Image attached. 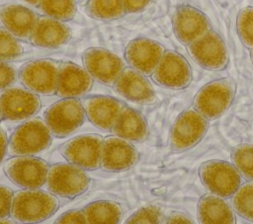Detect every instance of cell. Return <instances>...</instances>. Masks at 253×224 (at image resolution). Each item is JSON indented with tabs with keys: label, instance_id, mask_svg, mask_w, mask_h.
<instances>
[{
	"label": "cell",
	"instance_id": "6da1fadb",
	"mask_svg": "<svg viewBox=\"0 0 253 224\" xmlns=\"http://www.w3.org/2000/svg\"><path fill=\"white\" fill-rule=\"evenodd\" d=\"M55 194L41 188H22L13 194L10 217L22 223H40L51 217L58 209Z\"/></svg>",
	"mask_w": 253,
	"mask_h": 224
},
{
	"label": "cell",
	"instance_id": "7a4b0ae2",
	"mask_svg": "<svg viewBox=\"0 0 253 224\" xmlns=\"http://www.w3.org/2000/svg\"><path fill=\"white\" fill-rule=\"evenodd\" d=\"M51 132L44 119L30 117L12 133L7 153L10 156H35L49 147Z\"/></svg>",
	"mask_w": 253,
	"mask_h": 224
},
{
	"label": "cell",
	"instance_id": "3957f363",
	"mask_svg": "<svg viewBox=\"0 0 253 224\" xmlns=\"http://www.w3.org/2000/svg\"><path fill=\"white\" fill-rule=\"evenodd\" d=\"M43 118L51 134L63 138L83 124L86 113L82 101L77 98H61L46 109Z\"/></svg>",
	"mask_w": 253,
	"mask_h": 224
},
{
	"label": "cell",
	"instance_id": "277c9868",
	"mask_svg": "<svg viewBox=\"0 0 253 224\" xmlns=\"http://www.w3.org/2000/svg\"><path fill=\"white\" fill-rule=\"evenodd\" d=\"M45 185L56 196L74 198L88 189L90 178L85 170L73 164L57 163L49 166Z\"/></svg>",
	"mask_w": 253,
	"mask_h": 224
},
{
	"label": "cell",
	"instance_id": "5b68a950",
	"mask_svg": "<svg viewBox=\"0 0 253 224\" xmlns=\"http://www.w3.org/2000/svg\"><path fill=\"white\" fill-rule=\"evenodd\" d=\"M49 165L36 156H12L3 164L8 179L22 188H41L47 179Z\"/></svg>",
	"mask_w": 253,
	"mask_h": 224
},
{
	"label": "cell",
	"instance_id": "8992f818",
	"mask_svg": "<svg viewBox=\"0 0 253 224\" xmlns=\"http://www.w3.org/2000/svg\"><path fill=\"white\" fill-rule=\"evenodd\" d=\"M60 63L52 59H39L25 63L18 73L21 84L38 95L56 94Z\"/></svg>",
	"mask_w": 253,
	"mask_h": 224
},
{
	"label": "cell",
	"instance_id": "52a82bcc",
	"mask_svg": "<svg viewBox=\"0 0 253 224\" xmlns=\"http://www.w3.org/2000/svg\"><path fill=\"white\" fill-rule=\"evenodd\" d=\"M234 85L228 79L208 83L194 99V107L207 119H215L230 107L234 98Z\"/></svg>",
	"mask_w": 253,
	"mask_h": 224
},
{
	"label": "cell",
	"instance_id": "ba28073f",
	"mask_svg": "<svg viewBox=\"0 0 253 224\" xmlns=\"http://www.w3.org/2000/svg\"><path fill=\"white\" fill-rule=\"evenodd\" d=\"M200 178L212 194L222 198L233 195L241 185V177L236 167L220 160L204 163L200 168Z\"/></svg>",
	"mask_w": 253,
	"mask_h": 224
},
{
	"label": "cell",
	"instance_id": "9c48e42d",
	"mask_svg": "<svg viewBox=\"0 0 253 224\" xmlns=\"http://www.w3.org/2000/svg\"><path fill=\"white\" fill-rule=\"evenodd\" d=\"M104 137L99 134H83L66 141L60 147V153L70 164L85 171L100 168Z\"/></svg>",
	"mask_w": 253,
	"mask_h": 224
},
{
	"label": "cell",
	"instance_id": "30bf717a",
	"mask_svg": "<svg viewBox=\"0 0 253 224\" xmlns=\"http://www.w3.org/2000/svg\"><path fill=\"white\" fill-rule=\"evenodd\" d=\"M82 61L94 80L109 87L115 85L125 69V63L117 54L100 47L86 49Z\"/></svg>",
	"mask_w": 253,
	"mask_h": 224
},
{
	"label": "cell",
	"instance_id": "8fae6325",
	"mask_svg": "<svg viewBox=\"0 0 253 224\" xmlns=\"http://www.w3.org/2000/svg\"><path fill=\"white\" fill-rule=\"evenodd\" d=\"M41 107L39 95L25 87H8L0 93V110L5 119H28L37 114Z\"/></svg>",
	"mask_w": 253,
	"mask_h": 224
},
{
	"label": "cell",
	"instance_id": "7c38bea8",
	"mask_svg": "<svg viewBox=\"0 0 253 224\" xmlns=\"http://www.w3.org/2000/svg\"><path fill=\"white\" fill-rule=\"evenodd\" d=\"M208 120L199 112L187 110L175 120L170 135L171 148L176 151L187 150L196 145L205 135Z\"/></svg>",
	"mask_w": 253,
	"mask_h": 224
},
{
	"label": "cell",
	"instance_id": "4fadbf2b",
	"mask_svg": "<svg viewBox=\"0 0 253 224\" xmlns=\"http://www.w3.org/2000/svg\"><path fill=\"white\" fill-rule=\"evenodd\" d=\"M191 57L208 70H221L228 62V53L223 39L213 31L188 45Z\"/></svg>",
	"mask_w": 253,
	"mask_h": 224
},
{
	"label": "cell",
	"instance_id": "5bb4252c",
	"mask_svg": "<svg viewBox=\"0 0 253 224\" xmlns=\"http://www.w3.org/2000/svg\"><path fill=\"white\" fill-rule=\"evenodd\" d=\"M191 67L184 56L173 50L164 51L152 73L153 81L169 89H182L191 82Z\"/></svg>",
	"mask_w": 253,
	"mask_h": 224
},
{
	"label": "cell",
	"instance_id": "9a60e30c",
	"mask_svg": "<svg viewBox=\"0 0 253 224\" xmlns=\"http://www.w3.org/2000/svg\"><path fill=\"white\" fill-rule=\"evenodd\" d=\"M172 24L177 39L188 45L211 31V24L207 16L189 5H183L176 9Z\"/></svg>",
	"mask_w": 253,
	"mask_h": 224
},
{
	"label": "cell",
	"instance_id": "2e32d148",
	"mask_svg": "<svg viewBox=\"0 0 253 224\" xmlns=\"http://www.w3.org/2000/svg\"><path fill=\"white\" fill-rule=\"evenodd\" d=\"M82 104L88 120L105 132H112L122 110L126 106L123 101L103 95L88 96L83 99Z\"/></svg>",
	"mask_w": 253,
	"mask_h": 224
},
{
	"label": "cell",
	"instance_id": "e0dca14e",
	"mask_svg": "<svg viewBox=\"0 0 253 224\" xmlns=\"http://www.w3.org/2000/svg\"><path fill=\"white\" fill-rule=\"evenodd\" d=\"M164 51V47L159 42L146 37H138L126 45L125 58L131 68L149 76L154 72Z\"/></svg>",
	"mask_w": 253,
	"mask_h": 224
},
{
	"label": "cell",
	"instance_id": "ac0fdd59",
	"mask_svg": "<svg viewBox=\"0 0 253 224\" xmlns=\"http://www.w3.org/2000/svg\"><path fill=\"white\" fill-rule=\"evenodd\" d=\"M137 160L138 152L130 141L116 135L104 138L100 165L104 171H125L134 166Z\"/></svg>",
	"mask_w": 253,
	"mask_h": 224
},
{
	"label": "cell",
	"instance_id": "d6986e66",
	"mask_svg": "<svg viewBox=\"0 0 253 224\" xmlns=\"http://www.w3.org/2000/svg\"><path fill=\"white\" fill-rule=\"evenodd\" d=\"M113 89L123 99L137 104H153L156 99L154 88L146 76L131 67L123 70Z\"/></svg>",
	"mask_w": 253,
	"mask_h": 224
},
{
	"label": "cell",
	"instance_id": "ffe728a7",
	"mask_svg": "<svg viewBox=\"0 0 253 224\" xmlns=\"http://www.w3.org/2000/svg\"><path fill=\"white\" fill-rule=\"evenodd\" d=\"M93 78L88 71L72 62L60 63L56 95L60 98H81L93 87Z\"/></svg>",
	"mask_w": 253,
	"mask_h": 224
},
{
	"label": "cell",
	"instance_id": "44dd1931",
	"mask_svg": "<svg viewBox=\"0 0 253 224\" xmlns=\"http://www.w3.org/2000/svg\"><path fill=\"white\" fill-rule=\"evenodd\" d=\"M39 16L30 8L8 4L0 8V24L18 39L30 40Z\"/></svg>",
	"mask_w": 253,
	"mask_h": 224
},
{
	"label": "cell",
	"instance_id": "7402d4cb",
	"mask_svg": "<svg viewBox=\"0 0 253 224\" xmlns=\"http://www.w3.org/2000/svg\"><path fill=\"white\" fill-rule=\"evenodd\" d=\"M71 37L70 28L64 22L48 16L39 17L30 41L42 48H58Z\"/></svg>",
	"mask_w": 253,
	"mask_h": 224
},
{
	"label": "cell",
	"instance_id": "603a6c76",
	"mask_svg": "<svg viewBox=\"0 0 253 224\" xmlns=\"http://www.w3.org/2000/svg\"><path fill=\"white\" fill-rule=\"evenodd\" d=\"M112 132L130 142H143L148 135V126L144 116L137 111L125 106Z\"/></svg>",
	"mask_w": 253,
	"mask_h": 224
},
{
	"label": "cell",
	"instance_id": "cb8c5ba5",
	"mask_svg": "<svg viewBox=\"0 0 253 224\" xmlns=\"http://www.w3.org/2000/svg\"><path fill=\"white\" fill-rule=\"evenodd\" d=\"M199 220L209 224L234 223V214L231 207L217 195H204L198 205Z\"/></svg>",
	"mask_w": 253,
	"mask_h": 224
},
{
	"label": "cell",
	"instance_id": "d4e9b609",
	"mask_svg": "<svg viewBox=\"0 0 253 224\" xmlns=\"http://www.w3.org/2000/svg\"><path fill=\"white\" fill-rule=\"evenodd\" d=\"M89 224H117L123 215L122 206L115 201L97 200L83 208Z\"/></svg>",
	"mask_w": 253,
	"mask_h": 224
},
{
	"label": "cell",
	"instance_id": "484cf974",
	"mask_svg": "<svg viewBox=\"0 0 253 224\" xmlns=\"http://www.w3.org/2000/svg\"><path fill=\"white\" fill-rule=\"evenodd\" d=\"M86 11L92 18L103 21L116 20L126 14L123 0H88Z\"/></svg>",
	"mask_w": 253,
	"mask_h": 224
},
{
	"label": "cell",
	"instance_id": "4316f807",
	"mask_svg": "<svg viewBox=\"0 0 253 224\" xmlns=\"http://www.w3.org/2000/svg\"><path fill=\"white\" fill-rule=\"evenodd\" d=\"M38 7L44 16L62 22L73 19L77 12L76 0H42Z\"/></svg>",
	"mask_w": 253,
	"mask_h": 224
},
{
	"label": "cell",
	"instance_id": "83f0119b",
	"mask_svg": "<svg viewBox=\"0 0 253 224\" xmlns=\"http://www.w3.org/2000/svg\"><path fill=\"white\" fill-rule=\"evenodd\" d=\"M233 195L232 205L237 214L253 221V183L243 185Z\"/></svg>",
	"mask_w": 253,
	"mask_h": 224
},
{
	"label": "cell",
	"instance_id": "f1b7e54d",
	"mask_svg": "<svg viewBox=\"0 0 253 224\" xmlns=\"http://www.w3.org/2000/svg\"><path fill=\"white\" fill-rule=\"evenodd\" d=\"M232 161L236 169L246 179L253 181V145L237 146L232 152Z\"/></svg>",
	"mask_w": 253,
	"mask_h": 224
},
{
	"label": "cell",
	"instance_id": "f546056e",
	"mask_svg": "<svg viewBox=\"0 0 253 224\" xmlns=\"http://www.w3.org/2000/svg\"><path fill=\"white\" fill-rule=\"evenodd\" d=\"M23 52L24 48L19 39L3 27L0 28V60H15L19 58Z\"/></svg>",
	"mask_w": 253,
	"mask_h": 224
},
{
	"label": "cell",
	"instance_id": "4dcf8cb0",
	"mask_svg": "<svg viewBox=\"0 0 253 224\" xmlns=\"http://www.w3.org/2000/svg\"><path fill=\"white\" fill-rule=\"evenodd\" d=\"M237 32L242 43L253 48V8L242 9L237 18Z\"/></svg>",
	"mask_w": 253,
	"mask_h": 224
},
{
	"label": "cell",
	"instance_id": "1f68e13d",
	"mask_svg": "<svg viewBox=\"0 0 253 224\" xmlns=\"http://www.w3.org/2000/svg\"><path fill=\"white\" fill-rule=\"evenodd\" d=\"M161 219L160 209L150 205L142 207L132 213L126 223H159Z\"/></svg>",
	"mask_w": 253,
	"mask_h": 224
},
{
	"label": "cell",
	"instance_id": "d6a6232c",
	"mask_svg": "<svg viewBox=\"0 0 253 224\" xmlns=\"http://www.w3.org/2000/svg\"><path fill=\"white\" fill-rule=\"evenodd\" d=\"M17 77L16 69L7 63V61L0 60V90L10 87L16 81Z\"/></svg>",
	"mask_w": 253,
	"mask_h": 224
},
{
	"label": "cell",
	"instance_id": "836d02e7",
	"mask_svg": "<svg viewBox=\"0 0 253 224\" xmlns=\"http://www.w3.org/2000/svg\"><path fill=\"white\" fill-rule=\"evenodd\" d=\"M13 194L10 187L0 185V218L10 217Z\"/></svg>",
	"mask_w": 253,
	"mask_h": 224
},
{
	"label": "cell",
	"instance_id": "e575fe53",
	"mask_svg": "<svg viewBox=\"0 0 253 224\" xmlns=\"http://www.w3.org/2000/svg\"><path fill=\"white\" fill-rule=\"evenodd\" d=\"M55 223H87L86 216L83 212V209H71L62 213L56 220Z\"/></svg>",
	"mask_w": 253,
	"mask_h": 224
},
{
	"label": "cell",
	"instance_id": "d590c367",
	"mask_svg": "<svg viewBox=\"0 0 253 224\" xmlns=\"http://www.w3.org/2000/svg\"><path fill=\"white\" fill-rule=\"evenodd\" d=\"M151 0H123L126 14L137 13L145 9Z\"/></svg>",
	"mask_w": 253,
	"mask_h": 224
},
{
	"label": "cell",
	"instance_id": "8d00e7d4",
	"mask_svg": "<svg viewBox=\"0 0 253 224\" xmlns=\"http://www.w3.org/2000/svg\"><path fill=\"white\" fill-rule=\"evenodd\" d=\"M165 222L166 223H192V220H190V218L185 214L174 212L166 218Z\"/></svg>",
	"mask_w": 253,
	"mask_h": 224
},
{
	"label": "cell",
	"instance_id": "74e56055",
	"mask_svg": "<svg viewBox=\"0 0 253 224\" xmlns=\"http://www.w3.org/2000/svg\"><path fill=\"white\" fill-rule=\"evenodd\" d=\"M8 138H7V134L4 131V129H2L0 127V164L2 163L5 154L7 153V149H8Z\"/></svg>",
	"mask_w": 253,
	"mask_h": 224
},
{
	"label": "cell",
	"instance_id": "f35d334b",
	"mask_svg": "<svg viewBox=\"0 0 253 224\" xmlns=\"http://www.w3.org/2000/svg\"><path fill=\"white\" fill-rule=\"evenodd\" d=\"M23 1H25L26 3L33 5V6H39L40 3L42 2V0H23Z\"/></svg>",
	"mask_w": 253,
	"mask_h": 224
},
{
	"label": "cell",
	"instance_id": "ab89813d",
	"mask_svg": "<svg viewBox=\"0 0 253 224\" xmlns=\"http://www.w3.org/2000/svg\"><path fill=\"white\" fill-rule=\"evenodd\" d=\"M0 223H13V221L8 220L7 218H0Z\"/></svg>",
	"mask_w": 253,
	"mask_h": 224
},
{
	"label": "cell",
	"instance_id": "60d3db41",
	"mask_svg": "<svg viewBox=\"0 0 253 224\" xmlns=\"http://www.w3.org/2000/svg\"><path fill=\"white\" fill-rule=\"evenodd\" d=\"M3 118V116H2V112H1V110H0V121H1V119Z\"/></svg>",
	"mask_w": 253,
	"mask_h": 224
},
{
	"label": "cell",
	"instance_id": "b9f144b4",
	"mask_svg": "<svg viewBox=\"0 0 253 224\" xmlns=\"http://www.w3.org/2000/svg\"><path fill=\"white\" fill-rule=\"evenodd\" d=\"M252 61H253V50H252Z\"/></svg>",
	"mask_w": 253,
	"mask_h": 224
}]
</instances>
